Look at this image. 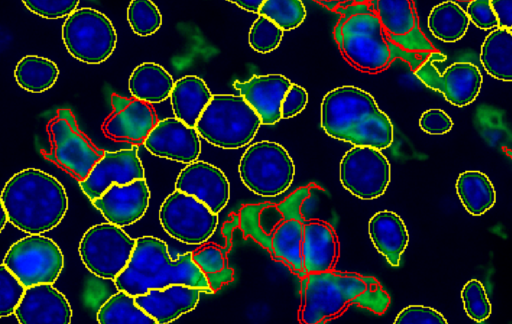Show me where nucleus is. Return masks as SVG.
I'll use <instances>...</instances> for the list:
<instances>
[{
	"label": "nucleus",
	"instance_id": "f257e3e1",
	"mask_svg": "<svg viewBox=\"0 0 512 324\" xmlns=\"http://www.w3.org/2000/svg\"><path fill=\"white\" fill-rule=\"evenodd\" d=\"M301 279L298 319L319 324L340 316L350 305L382 315L390 304L389 294L372 276L329 270L308 273Z\"/></svg>",
	"mask_w": 512,
	"mask_h": 324
},
{
	"label": "nucleus",
	"instance_id": "f03ea898",
	"mask_svg": "<svg viewBox=\"0 0 512 324\" xmlns=\"http://www.w3.org/2000/svg\"><path fill=\"white\" fill-rule=\"evenodd\" d=\"M335 12L340 18L333 30L334 39L344 59L358 71L380 73L400 59L414 72L428 57L391 41L369 1L352 3Z\"/></svg>",
	"mask_w": 512,
	"mask_h": 324
},
{
	"label": "nucleus",
	"instance_id": "7ed1b4c3",
	"mask_svg": "<svg viewBox=\"0 0 512 324\" xmlns=\"http://www.w3.org/2000/svg\"><path fill=\"white\" fill-rule=\"evenodd\" d=\"M321 127L337 140L383 150L393 142V125L374 97L352 85L330 90L321 103Z\"/></svg>",
	"mask_w": 512,
	"mask_h": 324
},
{
	"label": "nucleus",
	"instance_id": "20e7f679",
	"mask_svg": "<svg viewBox=\"0 0 512 324\" xmlns=\"http://www.w3.org/2000/svg\"><path fill=\"white\" fill-rule=\"evenodd\" d=\"M1 200L8 221L28 234L54 229L68 209L64 186L52 175L36 168L14 174L3 187Z\"/></svg>",
	"mask_w": 512,
	"mask_h": 324
},
{
	"label": "nucleus",
	"instance_id": "39448f33",
	"mask_svg": "<svg viewBox=\"0 0 512 324\" xmlns=\"http://www.w3.org/2000/svg\"><path fill=\"white\" fill-rule=\"evenodd\" d=\"M114 283L118 290L132 296L172 284L194 286L203 293L213 294L206 277L193 261L192 252L172 259L167 244L153 236L136 239L131 258Z\"/></svg>",
	"mask_w": 512,
	"mask_h": 324
},
{
	"label": "nucleus",
	"instance_id": "423d86ee",
	"mask_svg": "<svg viewBox=\"0 0 512 324\" xmlns=\"http://www.w3.org/2000/svg\"><path fill=\"white\" fill-rule=\"evenodd\" d=\"M261 120L241 95L215 94L201 113L195 129L208 143L222 149L249 144Z\"/></svg>",
	"mask_w": 512,
	"mask_h": 324
},
{
	"label": "nucleus",
	"instance_id": "0eeeda50",
	"mask_svg": "<svg viewBox=\"0 0 512 324\" xmlns=\"http://www.w3.org/2000/svg\"><path fill=\"white\" fill-rule=\"evenodd\" d=\"M238 172L242 183L253 193L275 197L292 184L295 165L288 151L279 143L262 140L243 153Z\"/></svg>",
	"mask_w": 512,
	"mask_h": 324
},
{
	"label": "nucleus",
	"instance_id": "6e6552de",
	"mask_svg": "<svg viewBox=\"0 0 512 324\" xmlns=\"http://www.w3.org/2000/svg\"><path fill=\"white\" fill-rule=\"evenodd\" d=\"M46 130L50 150L44 153V157L78 181L85 179L104 150L96 147L79 129L70 109H59L48 122Z\"/></svg>",
	"mask_w": 512,
	"mask_h": 324
},
{
	"label": "nucleus",
	"instance_id": "1a4fd4ad",
	"mask_svg": "<svg viewBox=\"0 0 512 324\" xmlns=\"http://www.w3.org/2000/svg\"><path fill=\"white\" fill-rule=\"evenodd\" d=\"M62 39L72 57L87 64H99L113 53L117 34L106 15L84 7L67 16L62 25Z\"/></svg>",
	"mask_w": 512,
	"mask_h": 324
},
{
	"label": "nucleus",
	"instance_id": "9d476101",
	"mask_svg": "<svg viewBox=\"0 0 512 324\" xmlns=\"http://www.w3.org/2000/svg\"><path fill=\"white\" fill-rule=\"evenodd\" d=\"M136 239L122 227L100 223L90 227L79 243V255L84 266L96 277L114 280L127 266Z\"/></svg>",
	"mask_w": 512,
	"mask_h": 324
},
{
	"label": "nucleus",
	"instance_id": "9b49d317",
	"mask_svg": "<svg viewBox=\"0 0 512 324\" xmlns=\"http://www.w3.org/2000/svg\"><path fill=\"white\" fill-rule=\"evenodd\" d=\"M3 264L26 288L41 283L53 284L62 272L64 256L51 238L31 234L10 246Z\"/></svg>",
	"mask_w": 512,
	"mask_h": 324
},
{
	"label": "nucleus",
	"instance_id": "f8f14e48",
	"mask_svg": "<svg viewBox=\"0 0 512 324\" xmlns=\"http://www.w3.org/2000/svg\"><path fill=\"white\" fill-rule=\"evenodd\" d=\"M164 231L175 240L189 245L206 243L218 225V214L192 195L174 190L159 208Z\"/></svg>",
	"mask_w": 512,
	"mask_h": 324
},
{
	"label": "nucleus",
	"instance_id": "ddd939ff",
	"mask_svg": "<svg viewBox=\"0 0 512 324\" xmlns=\"http://www.w3.org/2000/svg\"><path fill=\"white\" fill-rule=\"evenodd\" d=\"M342 186L362 200L382 196L391 180V167L381 150L370 146H354L339 165Z\"/></svg>",
	"mask_w": 512,
	"mask_h": 324
},
{
	"label": "nucleus",
	"instance_id": "4468645a",
	"mask_svg": "<svg viewBox=\"0 0 512 324\" xmlns=\"http://www.w3.org/2000/svg\"><path fill=\"white\" fill-rule=\"evenodd\" d=\"M445 59L446 56L439 51L432 52L414 75L425 86L441 93L450 104L457 107L471 104L480 93L483 82L479 68L472 62L458 61L441 73L435 63Z\"/></svg>",
	"mask_w": 512,
	"mask_h": 324
},
{
	"label": "nucleus",
	"instance_id": "2eb2a0df",
	"mask_svg": "<svg viewBox=\"0 0 512 324\" xmlns=\"http://www.w3.org/2000/svg\"><path fill=\"white\" fill-rule=\"evenodd\" d=\"M382 28L406 51L429 56L436 51L421 31L414 0H368Z\"/></svg>",
	"mask_w": 512,
	"mask_h": 324
},
{
	"label": "nucleus",
	"instance_id": "dca6fc26",
	"mask_svg": "<svg viewBox=\"0 0 512 324\" xmlns=\"http://www.w3.org/2000/svg\"><path fill=\"white\" fill-rule=\"evenodd\" d=\"M112 112L102 124L106 137L115 141L143 144L159 121L151 104L135 98L111 95Z\"/></svg>",
	"mask_w": 512,
	"mask_h": 324
},
{
	"label": "nucleus",
	"instance_id": "f3484780",
	"mask_svg": "<svg viewBox=\"0 0 512 324\" xmlns=\"http://www.w3.org/2000/svg\"><path fill=\"white\" fill-rule=\"evenodd\" d=\"M145 178L137 147L104 151L87 177L79 181L82 192L91 200L100 197L113 184H127Z\"/></svg>",
	"mask_w": 512,
	"mask_h": 324
},
{
	"label": "nucleus",
	"instance_id": "a211bd4d",
	"mask_svg": "<svg viewBox=\"0 0 512 324\" xmlns=\"http://www.w3.org/2000/svg\"><path fill=\"white\" fill-rule=\"evenodd\" d=\"M143 145L154 156L184 164L197 160L201 152L200 136L195 127L176 117L159 120Z\"/></svg>",
	"mask_w": 512,
	"mask_h": 324
},
{
	"label": "nucleus",
	"instance_id": "6ab92c4d",
	"mask_svg": "<svg viewBox=\"0 0 512 324\" xmlns=\"http://www.w3.org/2000/svg\"><path fill=\"white\" fill-rule=\"evenodd\" d=\"M149 200L150 189L145 178H142L127 184H113L91 202L107 222L125 227L145 215Z\"/></svg>",
	"mask_w": 512,
	"mask_h": 324
},
{
	"label": "nucleus",
	"instance_id": "aec40b11",
	"mask_svg": "<svg viewBox=\"0 0 512 324\" xmlns=\"http://www.w3.org/2000/svg\"><path fill=\"white\" fill-rule=\"evenodd\" d=\"M175 190L192 195L219 214L230 199V184L218 167L204 161L188 163L178 174Z\"/></svg>",
	"mask_w": 512,
	"mask_h": 324
},
{
	"label": "nucleus",
	"instance_id": "412c9836",
	"mask_svg": "<svg viewBox=\"0 0 512 324\" xmlns=\"http://www.w3.org/2000/svg\"><path fill=\"white\" fill-rule=\"evenodd\" d=\"M14 314L20 324H70L72 308L52 284L26 287Z\"/></svg>",
	"mask_w": 512,
	"mask_h": 324
},
{
	"label": "nucleus",
	"instance_id": "4be33fe9",
	"mask_svg": "<svg viewBox=\"0 0 512 324\" xmlns=\"http://www.w3.org/2000/svg\"><path fill=\"white\" fill-rule=\"evenodd\" d=\"M292 82L281 74L253 75L247 81H234L233 87L253 108L262 125L281 120V102Z\"/></svg>",
	"mask_w": 512,
	"mask_h": 324
},
{
	"label": "nucleus",
	"instance_id": "5701e85b",
	"mask_svg": "<svg viewBox=\"0 0 512 324\" xmlns=\"http://www.w3.org/2000/svg\"><path fill=\"white\" fill-rule=\"evenodd\" d=\"M201 292V289L194 286L172 284L164 288L150 289L144 294L134 296V299L156 324H167L194 310Z\"/></svg>",
	"mask_w": 512,
	"mask_h": 324
},
{
	"label": "nucleus",
	"instance_id": "b1692460",
	"mask_svg": "<svg viewBox=\"0 0 512 324\" xmlns=\"http://www.w3.org/2000/svg\"><path fill=\"white\" fill-rule=\"evenodd\" d=\"M339 253L338 237L329 223L309 219L304 224L302 261L305 275L334 269Z\"/></svg>",
	"mask_w": 512,
	"mask_h": 324
},
{
	"label": "nucleus",
	"instance_id": "393cba45",
	"mask_svg": "<svg viewBox=\"0 0 512 324\" xmlns=\"http://www.w3.org/2000/svg\"><path fill=\"white\" fill-rule=\"evenodd\" d=\"M368 233L374 247L387 262L393 267L399 266L409 242L402 218L393 211H379L370 218Z\"/></svg>",
	"mask_w": 512,
	"mask_h": 324
},
{
	"label": "nucleus",
	"instance_id": "a878e982",
	"mask_svg": "<svg viewBox=\"0 0 512 324\" xmlns=\"http://www.w3.org/2000/svg\"><path fill=\"white\" fill-rule=\"evenodd\" d=\"M169 97L174 117L195 127L212 93L203 79L196 75H186L174 82Z\"/></svg>",
	"mask_w": 512,
	"mask_h": 324
},
{
	"label": "nucleus",
	"instance_id": "bb28decb",
	"mask_svg": "<svg viewBox=\"0 0 512 324\" xmlns=\"http://www.w3.org/2000/svg\"><path fill=\"white\" fill-rule=\"evenodd\" d=\"M308 220H282L271 233V257L286 265L299 278L305 276L302 261L304 224Z\"/></svg>",
	"mask_w": 512,
	"mask_h": 324
},
{
	"label": "nucleus",
	"instance_id": "cd10ccee",
	"mask_svg": "<svg viewBox=\"0 0 512 324\" xmlns=\"http://www.w3.org/2000/svg\"><path fill=\"white\" fill-rule=\"evenodd\" d=\"M173 85L170 73L154 62H144L135 67L128 80L132 97L149 104L166 100Z\"/></svg>",
	"mask_w": 512,
	"mask_h": 324
},
{
	"label": "nucleus",
	"instance_id": "c85d7f7f",
	"mask_svg": "<svg viewBox=\"0 0 512 324\" xmlns=\"http://www.w3.org/2000/svg\"><path fill=\"white\" fill-rule=\"evenodd\" d=\"M480 61L485 71L493 78L512 80V31L497 27L484 39L480 50Z\"/></svg>",
	"mask_w": 512,
	"mask_h": 324
},
{
	"label": "nucleus",
	"instance_id": "c756f323",
	"mask_svg": "<svg viewBox=\"0 0 512 324\" xmlns=\"http://www.w3.org/2000/svg\"><path fill=\"white\" fill-rule=\"evenodd\" d=\"M456 193L465 210L473 216H481L496 202L495 188L488 176L477 170H467L459 174Z\"/></svg>",
	"mask_w": 512,
	"mask_h": 324
},
{
	"label": "nucleus",
	"instance_id": "7c9ffc66",
	"mask_svg": "<svg viewBox=\"0 0 512 324\" xmlns=\"http://www.w3.org/2000/svg\"><path fill=\"white\" fill-rule=\"evenodd\" d=\"M470 21L466 11L455 1L435 5L427 18L431 34L445 43H454L466 34Z\"/></svg>",
	"mask_w": 512,
	"mask_h": 324
},
{
	"label": "nucleus",
	"instance_id": "2f4dec72",
	"mask_svg": "<svg viewBox=\"0 0 512 324\" xmlns=\"http://www.w3.org/2000/svg\"><path fill=\"white\" fill-rule=\"evenodd\" d=\"M59 76V69L52 60L38 55L21 58L14 70L17 84L32 93H42L50 89Z\"/></svg>",
	"mask_w": 512,
	"mask_h": 324
},
{
	"label": "nucleus",
	"instance_id": "473e14b6",
	"mask_svg": "<svg viewBox=\"0 0 512 324\" xmlns=\"http://www.w3.org/2000/svg\"><path fill=\"white\" fill-rule=\"evenodd\" d=\"M100 324H156L135 302L134 296L118 290L98 309Z\"/></svg>",
	"mask_w": 512,
	"mask_h": 324
},
{
	"label": "nucleus",
	"instance_id": "72a5a7b5",
	"mask_svg": "<svg viewBox=\"0 0 512 324\" xmlns=\"http://www.w3.org/2000/svg\"><path fill=\"white\" fill-rule=\"evenodd\" d=\"M193 261L206 277L213 293L234 280V270L220 246L207 244L192 252Z\"/></svg>",
	"mask_w": 512,
	"mask_h": 324
},
{
	"label": "nucleus",
	"instance_id": "f704fd0d",
	"mask_svg": "<svg viewBox=\"0 0 512 324\" xmlns=\"http://www.w3.org/2000/svg\"><path fill=\"white\" fill-rule=\"evenodd\" d=\"M258 14L269 18L283 31H290L303 23L306 9L301 0H264Z\"/></svg>",
	"mask_w": 512,
	"mask_h": 324
},
{
	"label": "nucleus",
	"instance_id": "c9c22d12",
	"mask_svg": "<svg viewBox=\"0 0 512 324\" xmlns=\"http://www.w3.org/2000/svg\"><path fill=\"white\" fill-rule=\"evenodd\" d=\"M127 20L132 31L139 36L154 34L162 24V16L152 0H131Z\"/></svg>",
	"mask_w": 512,
	"mask_h": 324
},
{
	"label": "nucleus",
	"instance_id": "e433bc0d",
	"mask_svg": "<svg viewBox=\"0 0 512 324\" xmlns=\"http://www.w3.org/2000/svg\"><path fill=\"white\" fill-rule=\"evenodd\" d=\"M463 308L475 322H484L492 313V306L484 285L477 279L469 280L461 290Z\"/></svg>",
	"mask_w": 512,
	"mask_h": 324
},
{
	"label": "nucleus",
	"instance_id": "4c0bfd02",
	"mask_svg": "<svg viewBox=\"0 0 512 324\" xmlns=\"http://www.w3.org/2000/svg\"><path fill=\"white\" fill-rule=\"evenodd\" d=\"M283 33L284 31L273 21L259 15L249 30V45L256 52L269 53L280 45Z\"/></svg>",
	"mask_w": 512,
	"mask_h": 324
},
{
	"label": "nucleus",
	"instance_id": "58836bf2",
	"mask_svg": "<svg viewBox=\"0 0 512 324\" xmlns=\"http://www.w3.org/2000/svg\"><path fill=\"white\" fill-rule=\"evenodd\" d=\"M272 204L271 202H261L256 204L243 205L238 213L239 226L242 231L243 238L251 237L255 242L266 249L270 255L272 253L271 235L267 234L260 225V211Z\"/></svg>",
	"mask_w": 512,
	"mask_h": 324
},
{
	"label": "nucleus",
	"instance_id": "ea45409f",
	"mask_svg": "<svg viewBox=\"0 0 512 324\" xmlns=\"http://www.w3.org/2000/svg\"><path fill=\"white\" fill-rule=\"evenodd\" d=\"M24 290L16 276L4 264H0V318L14 314Z\"/></svg>",
	"mask_w": 512,
	"mask_h": 324
},
{
	"label": "nucleus",
	"instance_id": "a19ab883",
	"mask_svg": "<svg viewBox=\"0 0 512 324\" xmlns=\"http://www.w3.org/2000/svg\"><path fill=\"white\" fill-rule=\"evenodd\" d=\"M80 0H22L34 14L46 19H58L72 13Z\"/></svg>",
	"mask_w": 512,
	"mask_h": 324
},
{
	"label": "nucleus",
	"instance_id": "79ce46f5",
	"mask_svg": "<svg viewBox=\"0 0 512 324\" xmlns=\"http://www.w3.org/2000/svg\"><path fill=\"white\" fill-rule=\"evenodd\" d=\"M446 318L436 309L423 305H410L403 308L394 324H447Z\"/></svg>",
	"mask_w": 512,
	"mask_h": 324
},
{
	"label": "nucleus",
	"instance_id": "37998d69",
	"mask_svg": "<svg viewBox=\"0 0 512 324\" xmlns=\"http://www.w3.org/2000/svg\"><path fill=\"white\" fill-rule=\"evenodd\" d=\"M465 11L469 21L479 29L490 30L498 27V20L490 0H471Z\"/></svg>",
	"mask_w": 512,
	"mask_h": 324
},
{
	"label": "nucleus",
	"instance_id": "c03bdc74",
	"mask_svg": "<svg viewBox=\"0 0 512 324\" xmlns=\"http://www.w3.org/2000/svg\"><path fill=\"white\" fill-rule=\"evenodd\" d=\"M419 126L427 134L443 135L452 129L453 121L445 111L432 108L421 114Z\"/></svg>",
	"mask_w": 512,
	"mask_h": 324
},
{
	"label": "nucleus",
	"instance_id": "a18cd8bd",
	"mask_svg": "<svg viewBox=\"0 0 512 324\" xmlns=\"http://www.w3.org/2000/svg\"><path fill=\"white\" fill-rule=\"evenodd\" d=\"M308 103V93L300 85L292 83L281 102V119H289L304 110Z\"/></svg>",
	"mask_w": 512,
	"mask_h": 324
},
{
	"label": "nucleus",
	"instance_id": "49530a36",
	"mask_svg": "<svg viewBox=\"0 0 512 324\" xmlns=\"http://www.w3.org/2000/svg\"><path fill=\"white\" fill-rule=\"evenodd\" d=\"M498 27L512 29V0H490Z\"/></svg>",
	"mask_w": 512,
	"mask_h": 324
},
{
	"label": "nucleus",
	"instance_id": "de8ad7c7",
	"mask_svg": "<svg viewBox=\"0 0 512 324\" xmlns=\"http://www.w3.org/2000/svg\"><path fill=\"white\" fill-rule=\"evenodd\" d=\"M283 220L282 213L277 209L275 204L264 207L259 214V222L263 230L270 234L274 228Z\"/></svg>",
	"mask_w": 512,
	"mask_h": 324
},
{
	"label": "nucleus",
	"instance_id": "09e8293b",
	"mask_svg": "<svg viewBox=\"0 0 512 324\" xmlns=\"http://www.w3.org/2000/svg\"><path fill=\"white\" fill-rule=\"evenodd\" d=\"M239 226V216L236 213L231 214V221L223 224L221 233L225 239L224 246H220L222 252L227 256L233 246V231Z\"/></svg>",
	"mask_w": 512,
	"mask_h": 324
},
{
	"label": "nucleus",
	"instance_id": "8fccbe9b",
	"mask_svg": "<svg viewBox=\"0 0 512 324\" xmlns=\"http://www.w3.org/2000/svg\"><path fill=\"white\" fill-rule=\"evenodd\" d=\"M236 4L238 7L253 13H258V10L264 0H227Z\"/></svg>",
	"mask_w": 512,
	"mask_h": 324
},
{
	"label": "nucleus",
	"instance_id": "3c124183",
	"mask_svg": "<svg viewBox=\"0 0 512 324\" xmlns=\"http://www.w3.org/2000/svg\"><path fill=\"white\" fill-rule=\"evenodd\" d=\"M314 2L322 5L323 7L334 11L340 7H345L354 3L353 0H313Z\"/></svg>",
	"mask_w": 512,
	"mask_h": 324
},
{
	"label": "nucleus",
	"instance_id": "603ef678",
	"mask_svg": "<svg viewBox=\"0 0 512 324\" xmlns=\"http://www.w3.org/2000/svg\"><path fill=\"white\" fill-rule=\"evenodd\" d=\"M7 222H8L7 212L5 210L2 200L0 198V232L4 229Z\"/></svg>",
	"mask_w": 512,
	"mask_h": 324
},
{
	"label": "nucleus",
	"instance_id": "864d4df0",
	"mask_svg": "<svg viewBox=\"0 0 512 324\" xmlns=\"http://www.w3.org/2000/svg\"><path fill=\"white\" fill-rule=\"evenodd\" d=\"M354 3H363V2H367L368 0H353Z\"/></svg>",
	"mask_w": 512,
	"mask_h": 324
},
{
	"label": "nucleus",
	"instance_id": "5fc2aeb1",
	"mask_svg": "<svg viewBox=\"0 0 512 324\" xmlns=\"http://www.w3.org/2000/svg\"><path fill=\"white\" fill-rule=\"evenodd\" d=\"M456 1H459V2H469L471 0H456Z\"/></svg>",
	"mask_w": 512,
	"mask_h": 324
}]
</instances>
